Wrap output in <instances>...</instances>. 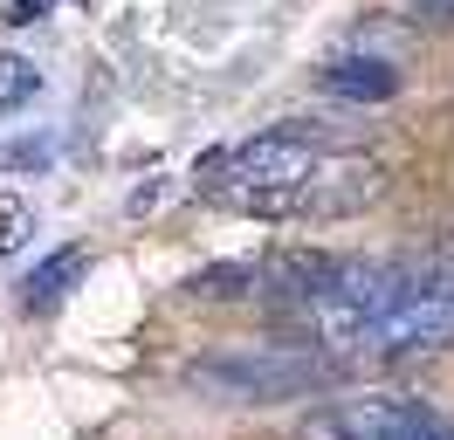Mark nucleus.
<instances>
[{
    "instance_id": "0eeeda50",
    "label": "nucleus",
    "mask_w": 454,
    "mask_h": 440,
    "mask_svg": "<svg viewBox=\"0 0 454 440\" xmlns=\"http://www.w3.org/2000/svg\"><path fill=\"white\" fill-rule=\"evenodd\" d=\"M42 97V69H35V55H0V110H28Z\"/></svg>"
},
{
    "instance_id": "20e7f679",
    "label": "nucleus",
    "mask_w": 454,
    "mask_h": 440,
    "mask_svg": "<svg viewBox=\"0 0 454 440\" xmlns=\"http://www.w3.org/2000/svg\"><path fill=\"white\" fill-rule=\"evenodd\" d=\"M193 379H207V385L241 379L234 392H296L310 379V365L303 358H207V365H193Z\"/></svg>"
},
{
    "instance_id": "423d86ee",
    "label": "nucleus",
    "mask_w": 454,
    "mask_h": 440,
    "mask_svg": "<svg viewBox=\"0 0 454 440\" xmlns=\"http://www.w3.org/2000/svg\"><path fill=\"white\" fill-rule=\"evenodd\" d=\"M83 262H90L83 248H56L49 262H35V275H28V289H21V302H28V310H56V302L76 289Z\"/></svg>"
},
{
    "instance_id": "39448f33",
    "label": "nucleus",
    "mask_w": 454,
    "mask_h": 440,
    "mask_svg": "<svg viewBox=\"0 0 454 440\" xmlns=\"http://www.w3.org/2000/svg\"><path fill=\"white\" fill-rule=\"evenodd\" d=\"M324 90L344 97V104H386V97H399V69H386V62H331Z\"/></svg>"
},
{
    "instance_id": "1a4fd4ad",
    "label": "nucleus",
    "mask_w": 454,
    "mask_h": 440,
    "mask_svg": "<svg viewBox=\"0 0 454 440\" xmlns=\"http://www.w3.org/2000/svg\"><path fill=\"white\" fill-rule=\"evenodd\" d=\"M21 241H28V200L0 192V255H14Z\"/></svg>"
},
{
    "instance_id": "7ed1b4c3",
    "label": "nucleus",
    "mask_w": 454,
    "mask_h": 440,
    "mask_svg": "<svg viewBox=\"0 0 454 440\" xmlns=\"http://www.w3.org/2000/svg\"><path fill=\"white\" fill-rule=\"evenodd\" d=\"M420 412L399 392H365V399H338L303 420V440H413L420 434Z\"/></svg>"
},
{
    "instance_id": "f257e3e1",
    "label": "nucleus",
    "mask_w": 454,
    "mask_h": 440,
    "mask_svg": "<svg viewBox=\"0 0 454 440\" xmlns=\"http://www.w3.org/2000/svg\"><path fill=\"white\" fill-rule=\"evenodd\" d=\"M454 344V262H427V269H399L386 310L358 330V358H413Z\"/></svg>"
},
{
    "instance_id": "9b49d317",
    "label": "nucleus",
    "mask_w": 454,
    "mask_h": 440,
    "mask_svg": "<svg viewBox=\"0 0 454 440\" xmlns=\"http://www.w3.org/2000/svg\"><path fill=\"white\" fill-rule=\"evenodd\" d=\"M413 14H427V21H454V0H406Z\"/></svg>"
},
{
    "instance_id": "6e6552de",
    "label": "nucleus",
    "mask_w": 454,
    "mask_h": 440,
    "mask_svg": "<svg viewBox=\"0 0 454 440\" xmlns=\"http://www.w3.org/2000/svg\"><path fill=\"white\" fill-rule=\"evenodd\" d=\"M248 289H262V269H248V262H227V269L193 275V296H248Z\"/></svg>"
},
{
    "instance_id": "f03ea898",
    "label": "nucleus",
    "mask_w": 454,
    "mask_h": 440,
    "mask_svg": "<svg viewBox=\"0 0 454 440\" xmlns=\"http://www.w3.org/2000/svg\"><path fill=\"white\" fill-rule=\"evenodd\" d=\"M310 172H324V165H317V152L296 131H262V138H248V145H234V152H214V159L200 165V186L248 200V192L296 186V179H310Z\"/></svg>"
},
{
    "instance_id": "9d476101",
    "label": "nucleus",
    "mask_w": 454,
    "mask_h": 440,
    "mask_svg": "<svg viewBox=\"0 0 454 440\" xmlns=\"http://www.w3.org/2000/svg\"><path fill=\"white\" fill-rule=\"evenodd\" d=\"M413 440H454V420H441V412H420V434Z\"/></svg>"
},
{
    "instance_id": "f8f14e48",
    "label": "nucleus",
    "mask_w": 454,
    "mask_h": 440,
    "mask_svg": "<svg viewBox=\"0 0 454 440\" xmlns=\"http://www.w3.org/2000/svg\"><path fill=\"white\" fill-rule=\"evenodd\" d=\"M28 14H49V0H21L14 7V21H28Z\"/></svg>"
}]
</instances>
